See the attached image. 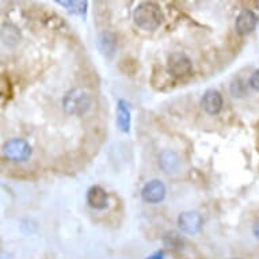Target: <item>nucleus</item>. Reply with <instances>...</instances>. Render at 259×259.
<instances>
[{"instance_id": "obj_1", "label": "nucleus", "mask_w": 259, "mask_h": 259, "mask_svg": "<svg viewBox=\"0 0 259 259\" xmlns=\"http://www.w3.org/2000/svg\"><path fill=\"white\" fill-rule=\"evenodd\" d=\"M133 19L137 27L147 30V31H153L157 27H160L164 17L159 5L153 2H143L135 10Z\"/></svg>"}, {"instance_id": "obj_2", "label": "nucleus", "mask_w": 259, "mask_h": 259, "mask_svg": "<svg viewBox=\"0 0 259 259\" xmlns=\"http://www.w3.org/2000/svg\"><path fill=\"white\" fill-rule=\"evenodd\" d=\"M93 105V99L87 90L73 89L65 94L63 99V109L68 115L81 117L89 113Z\"/></svg>"}, {"instance_id": "obj_3", "label": "nucleus", "mask_w": 259, "mask_h": 259, "mask_svg": "<svg viewBox=\"0 0 259 259\" xmlns=\"http://www.w3.org/2000/svg\"><path fill=\"white\" fill-rule=\"evenodd\" d=\"M167 71L171 76L177 79L187 77L193 71V63L190 57L183 52H174L167 59Z\"/></svg>"}, {"instance_id": "obj_4", "label": "nucleus", "mask_w": 259, "mask_h": 259, "mask_svg": "<svg viewBox=\"0 0 259 259\" xmlns=\"http://www.w3.org/2000/svg\"><path fill=\"white\" fill-rule=\"evenodd\" d=\"M3 155L9 160L26 161L31 155V147L23 139H13L3 145Z\"/></svg>"}, {"instance_id": "obj_5", "label": "nucleus", "mask_w": 259, "mask_h": 259, "mask_svg": "<svg viewBox=\"0 0 259 259\" xmlns=\"http://www.w3.org/2000/svg\"><path fill=\"white\" fill-rule=\"evenodd\" d=\"M204 219L198 212L187 210L178 216V227L187 235H197L202 230Z\"/></svg>"}, {"instance_id": "obj_6", "label": "nucleus", "mask_w": 259, "mask_h": 259, "mask_svg": "<svg viewBox=\"0 0 259 259\" xmlns=\"http://www.w3.org/2000/svg\"><path fill=\"white\" fill-rule=\"evenodd\" d=\"M166 186L159 179H152L141 189V198L147 204H159L166 197Z\"/></svg>"}, {"instance_id": "obj_7", "label": "nucleus", "mask_w": 259, "mask_h": 259, "mask_svg": "<svg viewBox=\"0 0 259 259\" xmlns=\"http://www.w3.org/2000/svg\"><path fill=\"white\" fill-rule=\"evenodd\" d=\"M258 15L251 11V10H243L242 13L239 14L235 21V29L236 33L240 35H247L252 33L256 26H258Z\"/></svg>"}, {"instance_id": "obj_8", "label": "nucleus", "mask_w": 259, "mask_h": 259, "mask_svg": "<svg viewBox=\"0 0 259 259\" xmlns=\"http://www.w3.org/2000/svg\"><path fill=\"white\" fill-rule=\"evenodd\" d=\"M87 204L90 208L95 210H103L109 205V194L107 191L99 185H94L87 191Z\"/></svg>"}, {"instance_id": "obj_9", "label": "nucleus", "mask_w": 259, "mask_h": 259, "mask_svg": "<svg viewBox=\"0 0 259 259\" xmlns=\"http://www.w3.org/2000/svg\"><path fill=\"white\" fill-rule=\"evenodd\" d=\"M223 97L217 90H208L201 99L202 110L209 115H217L223 109Z\"/></svg>"}, {"instance_id": "obj_10", "label": "nucleus", "mask_w": 259, "mask_h": 259, "mask_svg": "<svg viewBox=\"0 0 259 259\" xmlns=\"http://www.w3.org/2000/svg\"><path fill=\"white\" fill-rule=\"evenodd\" d=\"M117 37L113 31H109V30H105L102 31L98 37V48L101 53H102L105 57L110 59L111 56L114 55L115 49H117Z\"/></svg>"}, {"instance_id": "obj_11", "label": "nucleus", "mask_w": 259, "mask_h": 259, "mask_svg": "<svg viewBox=\"0 0 259 259\" xmlns=\"http://www.w3.org/2000/svg\"><path fill=\"white\" fill-rule=\"evenodd\" d=\"M131 107L129 103L125 99H118L117 102V125L123 133H127L131 131Z\"/></svg>"}, {"instance_id": "obj_12", "label": "nucleus", "mask_w": 259, "mask_h": 259, "mask_svg": "<svg viewBox=\"0 0 259 259\" xmlns=\"http://www.w3.org/2000/svg\"><path fill=\"white\" fill-rule=\"evenodd\" d=\"M159 164H160V167L163 168L164 172L171 174V172H175L179 168V166H181V159L172 151H164L159 156Z\"/></svg>"}, {"instance_id": "obj_13", "label": "nucleus", "mask_w": 259, "mask_h": 259, "mask_svg": "<svg viewBox=\"0 0 259 259\" xmlns=\"http://www.w3.org/2000/svg\"><path fill=\"white\" fill-rule=\"evenodd\" d=\"M163 242H164V246H166L168 250L174 251L177 254L186 255L187 243L186 240L181 238L178 234H175V232L167 234L166 236H164V239H163Z\"/></svg>"}, {"instance_id": "obj_14", "label": "nucleus", "mask_w": 259, "mask_h": 259, "mask_svg": "<svg viewBox=\"0 0 259 259\" xmlns=\"http://www.w3.org/2000/svg\"><path fill=\"white\" fill-rule=\"evenodd\" d=\"M56 3L60 6H63V7H65V10L69 11L71 14L81 15V17H85V13H87V6H89L87 2H81V0H57Z\"/></svg>"}, {"instance_id": "obj_15", "label": "nucleus", "mask_w": 259, "mask_h": 259, "mask_svg": "<svg viewBox=\"0 0 259 259\" xmlns=\"http://www.w3.org/2000/svg\"><path fill=\"white\" fill-rule=\"evenodd\" d=\"M2 38L5 44H17L21 38V33L15 26L5 25L2 30Z\"/></svg>"}, {"instance_id": "obj_16", "label": "nucleus", "mask_w": 259, "mask_h": 259, "mask_svg": "<svg viewBox=\"0 0 259 259\" xmlns=\"http://www.w3.org/2000/svg\"><path fill=\"white\" fill-rule=\"evenodd\" d=\"M247 91V85L243 83V80L240 79H236V80L232 81L231 84V93L234 97H243Z\"/></svg>"}, {"instance_id": "obj_17", "label": "nucleus", "mask_w": 259, "mask_h": 259, "mask_svg": "<svg viewBox=\"0 0 259 259\" xmlns=\"http://www.w3.org/2000/svg\"><path fill=\"white\" fill-rule=\"evenodd\" d=\"M248 85H250L251 89L259 93V69H256V71L251 73L250 79H248Z\"/></svg>"}, {"instance_id": "obj_18", "label": "nucleus", "mask_w": 259, "mask_h": 259, "mask_svg": "<svg viewBox=\"0 0 259 259\" xmlns=\"http://www.w3.org/2000/svg\"><path fill=\"white\" fill-rule=\"evenodd\" d=\"M9 83H10V81L7 80V79H6L5 76H2V90H5L6 85L9 84ZM9 91H11V90L9 89ZM2 95H3V97H7V95H9V97H10V94L9 93L6 94V91H2Z\"/></svg>"}, {"instance_id": "obj_19", "label": "nucleus", "mask_w": 259, "mask_h": 259, "mask_svg": "<svg viewBox=\"0 0 259 259\" xmlns=\"http://www.w3.org/2000/svg\"><path fill=\"white\" fill-rule=\"evenodd\" d=\"M147 259H164V252L163 251H157L155 254L149 255Z\"/></svg>"}, {"instance_id": "obj_20", "label": "nucleus", "mask_w": 259, "mask_h": 259, "mask_svg": "<svg viewBox=\"0 0 259 259\" xmlns=\"http://www.w3.org/2000/svg\"><path fill=\"white\" fill-rule=\"evenodd\" d=\"M254 236L259 242V223H256V224L254 225Z\"/></svg>"}, {"instance_id": "obj_21", "label": "nucleus", "mask_w": 259, "mask_h": 259, "mask_svg": "<svg viewBox=\"0 0 259 259\" xmlns=\"http://www.w3.org/2000/svg\"><path fill=\"white\" fill-rule=\"evenodd\" d=\"M232 259H239V258H232Z\"/></svg>"}]
</instances>
